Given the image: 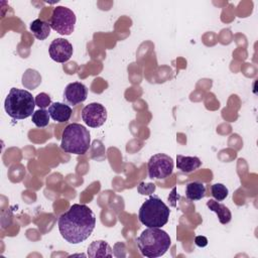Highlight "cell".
<instances>
[{"instance_id": "obj_13", "label": "cell", "mask_w": 258, "mask_h": 258, "mask_svg": "<svg viewBox=\"0 0 258 258\" xmlns=\"http://www.w3.org/2000/svg\"><path fill=\"white\" fill-rule=\"evenodd\" d=\"M88 256L91 258L98 257H112L113 252L110 245L103 240L92 242L88 247Z\"/></svg>"}, {"instance_id": "obj_3", "label": "cell", "mask_w": 258, "mask_h": 258, "mask_svg": "<svg viewBox=\"0 0 258 258\" xmlns=\"http://www.w3.org/2000/svg\"><path fill=\"white\" fill-rule=\"evenodd\" d=\"M35 106V99L31 93L17 88L10 89L4 102L7 115L15 120H22L32 116Z\"/></svg>"}, {"instance_id": "obj_16", "label": "cell", "mask_w": 258, "mask_h": 258, "mask_svg": "<svg viewBox=\"0 0 258 258\" xmlns=\"http://www.w3.org/2000/svg\"><path fill=\"white\" fill-rule=\"evenodd\" d=\"M206 196V187L201 181L188 182L185 186V197L189 201H200Z\"/></svg>"}, {"instance_id": "obj_11", "label": "cell", "mask_w": 258, "mask_h": 258, "mask_svg": "<svg viewBox=\"0 0 258 258\" xmlns=\"http://www.w3.org/2000/svg\"><path fill=\"white\" fill-rule=\"evenodd\" d=\"M48 113L53 121L63 123L70 120L73 111L72 108L64 103L54 102L48 107Z\"/></svg>"}, {"instance_id": "obj_2", "label": "cell", "mask_w": 258, "mask_h": 258, "mask_svg": "<svg viewBox=\"0 0 258 258\" xmlns=\"http://www.w3.org/2000/svg\"><path fill=\"white\" fill-rule=\"evenodd\" d=\"M136 243L143 256L156 258L167 252L171 245V239L169 235L160 228H147L137 237Z\"/></svg>"}, {"instance_id": "obj_12", "label": "cell", "mask_w": 258, "mask_h": 258, "mask_svg": "<svg viewBox=\"0 0 258 258\" xmlns=\"http://www.w3.org/2000/svg\"><path fill=\"white\" fill-rule=\"evenodd\" d=\"M202 165V161L197 156L176 155V167L183 173H189L197 170Z\"/></svg>"}, {"instance_id": "obj_9", "label": "cell", "mask_w": 258, "mask_h": 258, "mask_svg": "<svg viewBox=\"0 0 258 258\" xmlns=\"http://www.w3.org/2000/svg\"><path fill=\"white\" fill-rule=\"evenodd\" d=\"M73 45L64 38L53 39L48 47V53L52 60L63 63L68 61L73 55Z\"/></svg>"}, {"instance_id": "obj_10", "label": "cell", "mask_w": 258, "mask_h": 258, "mask_svg": "<svg viewBox=\"0 0 258 258\" xmlns=\"http://www.w3.org/2000/svg\"><path fill=\"white\" fill-rule=\"evenodd\" d=\"M88 97V89L81 82H74L69 84L63 91V100L73 106L86 101Z\"/></svg>"}, {"instance_id": "obj_20", "label": "cell", "mask_w": 258, "mask_h": 258, "mask_svg": "<svg viewBox=\"0 0 258 258\" xmlns=\"http://www.w3.org/2000/svg\"><path fill=\"white\" fill-rule=\"evenodd\" d=\"M35 105L40 109H45L51 105V99L47 94L39 93L35 97Z\"/></svg>"}, {"instance_id": "obj_19", "label": "cell", "mask_w": 258, "mask_h": 258, "mask_svg": "<svg viewBox=\"0 0 258 258\" xmlns=\"http://www.w3.org/2000/svg\"><path fill=\"white\" fill-rule=\"evenodd\" d=\"M211 192L214 200L218 202H222L228 197L229 189L223 183H215L211 186Z\"/></svg>"}, {"instance_id": "obj_22", "label": "cell", "mask_w": 258, "mask_h": 258, "mask_svg": "<svg viewBox=\"0 0 258 258\" xmlns=\"http://www.w3.org/2000/svg\"><path fill=\"white\" fill-rule=\"evenodd\" d=\"M195 243L199 247H206L208 245V239L205 236H197L195 238Z\"/></svg>"}, {"instance_id": "obj_8", "label": "cell", "mask_w": 258, "mask_h": 258, "mask_svg": "<svg viewBox=\"0 0 258 258\" xmlns=\"http://www.w3.org/2000/svg\"><path fill=\"white\" fill-rule=\"evenodd\" d=\"M82 119L89 127H101L107 120V110L100 103H90L83 108Z\"/></svg>"}, {"instance_id": "obj_15", "label": "cell", "mask_w": 258, "mask_h": 258, "mask_svg": "<svg viewBox=\"0 0 258 258\" xmlns=\"http://www.w3.org/2000/svg\"><path fill=\"white\" fill-rule=\"evenodd\" d=\"M29 28H30L32 34L34 35V37L39 39V40L46 39L49 36L50 29H51L49 23L40 19V18H37V19L33 20L30 23Z\"/></svg>"}, {"instance_id": "obj_18", "label": "cell", "mask_w": 258, "mask_h": 258, "mask_svg": "<svg viewBox=\"0 0 258 258\" xmlns=\"http://www.w3.org/2000/svg\"><path fill=\"white\" fill-rule=\"evenodd\" d=\"M49 113L45 109H39L37 111H34V113L31 116V121L36 127L43 128L46 127L49 123Z\"/></svg>"}, {"instance_id": "obj_14", "label": "cell", "mask_w": 258, "mask_h": 258, "mask_svg": "<svg viewBox=\"0 0 258 258\" xmlns=\"http://www.w3.org/2000/svg\"><path fill=\"white\" fill-rule=\"evenodd\" d=\"M207 207L215 212L218 216V219H219V222L223 225H226L228 223H230L231 219H232V214L230 212V210L223 204L219 203L218 201L216 200H209L207 202Z\"/></svg>"}, {"instance_id": "obj_21", "label": "cell", "mask_w": 258, "mask_h": 258, "mask_svg": "<svg viewBox=\"0 0 258 258\" xmlns=\"http://www.w3.org/2000/svg\"><path fill=\"white\" fill-rule=\"evenodd\" d=\"M155 184L154 183H145V182H140L138 187H137V190L140 195H143V196H148V195H152L154 191H155Z\"/></svg>"}, {"instance_id": "obj_7", "label": "cell", "mask_w": 258, "mask_h": 258, "mask_svg": "<svg viewBox=\"0 0 258 258\" xmlns=\"http://www.w3.org/2000/svg\"><path fill=\"white\" fill-rule=\"evenodd\" d=\"M147 169L149 178L164 179L172 173L173 160L170 156L164 153L154 154L147 162Z\"/></svg>"}, {"instance_id": "obj_5", "label": "cell", "mask_w": 258, "mask_h": 258, "mask_svg": "<svg viewBox=\"0 0 258 258\" xmlns=\"http://www.w3.org/2000/svg\"><path fill=\"white\" fill-rule=\"evenodd\" d=\"M91 144V136L89 130L79 124H69L61 133L60 148L67 153H73L77 155L85 154Z\"/></svg>"}, {"instance_id": "obj_17", "label": "cell", "mask_w": 258, "mask_h": 258, "mask_svg": "<svg viewBox=\"0 0 258 258\" xmlns=\"http://www.w3.org/2000/svg\"><path fill=\"white\" fill-rule=\"evenodd\" d=\"M41 83V77L35 70L28 69L22 76V85L30 90L35 89Z\"/></svg>"}, {"instance_id": "obj_4", "label": "cell", "mask_w": 258, "mask_h": 258, "mask_svg": "<svg viewBox=\"0 0 258 258\" xmlns=\"http://www.w3.org/2000/svg\"><path fill=\"white\" fill-rule=\"evenodd\" d=\"M169 208L156 196H150L140 207L138 218L142 225L147 228H161L168 222Z\"/></svg>"}, {"instance_id": "obj_6", "label": "cell", "mask_w": 258, "mask_h": 258, "mask_svg": "<svg viewBox=\"0 0 258 258\" xmlns=\"http://www.w3.org/2000/svg\"><path fill=\"white\" fill-rule=\"evenodd\" d=\"M76 14L68 7L56 6L48 21L50 27L61 35H71L75 30Z\"/></svg>"}, {"instance_id": "obj_1", "label": "cell", "mask_w": 258, "mask_h": 258, "mask_svg": "<svg viewBox=\"0 0 258 258\" xmlns=\"http://www.w3.org/2000/svg\"><path fill=\"white\" fill-rule=\"evenodd\" d=\"M61 237L71 244L86 241L96 226V216L86 205L74 204L57 220Z\"/></svg>"}]
</instances>
